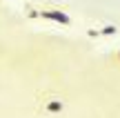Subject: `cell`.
<instances>
[{"mask_svg": "<svg viewBox=\"0 0 120 118\" xmlns=\"http://www.w3.org/2000/svg\"><path fill=\"white\" fill-rule=\"evenodd\" d=\"M40 109L47 116H58L64 111V100L60 96H45L42 103H40Z\"/></svg>", "mask_w": 120, "mask_h": 118, "instance_id": "cell-1", "label": "cell"}, {"mask_svg": "<svg viewBox=\"0 0 120 118\" xmlns=\"http://www.w3.org/2000/svg\"><path fill=\"white\" fill-rule=\"evenodd\" d=\"M40 18H45V20H51V22H58V25H64V27H69L71 25V18H69V13L67 11H62V9H40V13H38Z\"/></svg>", "mask_w": 120, "mask_h": 118, "instance_id": "cell-2", "label": "cell"}, {"mask_svg": "<svg viewBox=\"0 0 120 118\" xmlns=\"http://www.w3.org/2000/svg\"><path fill=\"white\" fill-rule=\"evenodd\" d=\"M111 62H113L116 67H120V49H118V51H116V53L111 56Z\"/></svg>", "mask_w": 120, "mask_h": 118, "instance_id": "cell-3", "label": "cell"}]
</instances>
